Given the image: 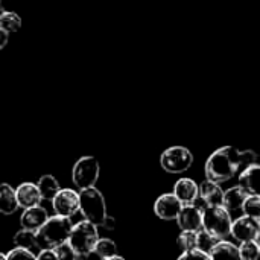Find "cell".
Wrapping results in <instances>:
<instances>
[{
  "label": "cell",
  "mask_w": 260,
  "mask_h": 260,
  "mask_svg": "<svg viewBox=\"0 0 260 260\" xmlns=\"http://www.w3.org/2000/svg\"><path fill=\"white\" fill-rule=\"evenodd\" d=\"M257 155L254 151H239L235 146H222L216 149L206 161V177L210 181L222 184L236 175H239L244 169L254 165Z\"/></svg>",
  "instance_id": "cell-1"
},
{
  "label": "cell",
  "mask_w": 260,
  "mask_h": 260,
  "mask_svg": "<svg viewBox=\"0 0 260 260\" xmlns=\"http://www.w3.org/2000/svg\"><path fill=\"white\" fill-rule=\"evenodd\" d=\"M79 212L82 213L84 219L98 227H104L105 230H114L116 227L114 218L107 215L104 195L94 186L79 190Z\"/></svg>",
  "instance_id": "cell-2"
},
{
  "label": "cell",
  "mask_w": 260,
  "mask_h": 260,
  "mask_svg": "<svg viewBox=\"0 0 260 260\" xmlns=\"http://www.w3.org/2000/svg\"><path fill=\"white\" fill-rule=\"evenodd\" d=\"M73 224L69 216L55 215L47 218V221L37 232L38 244L41 248H56L58 245L69 241Z\"/></svg>",
  "instance_id": "cell-3"
},
{
  "label": "cell",
  "mask_w": 260,
  "mask_h": 260,
  "mask_svg": "<svg viewBox=\"0 0 260 260\" xmlns=\"http://www.w3.org/2000/svg\"><path fill=\"white\" fill-rule=\"evenodd\" d=\"M98 241H99L98 225H94L93 222L87 219L73 225L70 236H69V244L73 248L76 259L88 257L94 251Z\"/></svg>",
  "instance_id": "cell-4"
},
{
  "label": "cell",
  "mask_w": 260,
  "mask_h": 260,
  "mask_svg": "<svg viewBox=\"0 0 260 260\" xmlns=\"http://www.w3.org/2000/svg\"><path fill=\"white\" fill-rule=\"evenodd\" d=\"M232 222L230 212L224 206L204 207L203 210V227L219 241L230 236Z\"/></svg>",
  "instance_id": "cell-5"
},
{
  "label": "cell",
  "mask_w": 260,
  "mask_h": 260,
  "mask_svg": "<svg viewBox=\"0 0 260 260\" xmlns=\"http://www.w3.org/2000/svg\"><path fill=\"white\" fill-rule=\"evenodd\" d=\"M99 161L94 157H81L72 169V181L78 190L93 187L99 180Z\"/></svg>",
  "instance_id": "cell-6"
},
{
  "label": "cell",
  "mask_w": 260,
  "mask_h": 260,
  "mask_svg": "<svg viewBox=\"0 0 260 260\" xmlns=\"http://www.w3.org/2000/svg\"><path fill=\"white\" fill-rule=\"evenodd\" d=\"M192 163L193 155L184 146H171L160 157L161 168L169 174H183L192 166Z\"/></svg>",
  "instance_id": "cell-7"
},
{
  "label": "cell",
  "mask_w": 260,
  "mask_h": 260,
  "mask_svg": "<svg viewBox=\"0 0 260 260\" xmlns=\"http://www.w3.org/2000/svg\"><path fill=\"white\" fill-rule=\"evenodd\" d=\"M52 207L56 215L70 218L79 212V193L73 189H59L52 200Z\"/></svg>",
  "instance_id": "cell-8"
},
{
  "label": "cell",
  "mask_w": 260,
  "mask_h": 260,
  "mask_svg": "<svg viewBox=\"0 0 260 260\" xmlns=\"http://www.w3.org/2000/svg\"><path fill=\"white\" fill-rule=\"evenodd\" d=\"M260 233V227L257 219L251 218V216H241L236 221L232 222V236L235 239H238L239 242H245V241H254Z\"/></svg>",
  "instance_id": "cell-9"
},
{
  "label": "cell",
  "mask_w": 260,
  "mask_h": 260,
  "mask_svg": "<svg viewBox=\"0 0 260 260\" xmlns=\"http://www.w3.org/2000/svg\"><path fill=\"white\" fill-rule=\"evenodd\" d=\"M183 206L184 204L177 198L175 193H165L157 198V201L154 204V212L160 219L172 221V219H177Z\"/></svg>",
  "instance_id": "cell-10"
},
{
  "label": "cell",
  "mask_w": 260,
  "mask_h": 260,
  "mask_svg": "<svg viewBox=\"0 0 260 260\" xmlns=\"http://www.w3.org/2000/svg\"><path fill=\"white\" fill-rule=\"evenodd\" d=\"M203 210L197 204H186L177 216L178 227L187 232H198L203 229Z\"/></svg>",
  "instance_id": "cell-11"
},
{
  "label": "cell",
  "mask_w": 260,
  "mask_h": 260,
  "mask_svg": "<svg viewBox=\"0 0 260 260\" xmlns=\"http://www.w3.org/2000/svg\"><path fill=\"white\" fill-rule=\"evenodd\" d=\"M222 200L224 192L218 183L206 180L201 184H198V201H203L204 207L222 206Z\"/></svg>",
  "instance_id": "cell-12"
},
{
  "label": "cell",
  "mask_w": 260,
  "mask_h": 260,
  "mask_svg": "<svg viewBox=\"0 0 260 260\" xmlns=\"http://www.w3.org/2000/svg\"><path fill=\"white\" fill-rule=\"evenodd\" d=\"M47 218H49L47 210L38 204V206L24 209V212L21 213V218H20V224H21V229L38 232L40 227L47 221Z\"/></svg>",
  "instance_id": "cell-13"
},
{
  "label": "cell",
  "mask_w": 260,
  "mask_h": 260,
  "mask_svg": "<svg viewBox=\"0 0 260 260\" xmlns=\"http://www.w3.org/2000/svg\"><path fill=\"white\" fill-rule=\"evenodd\" d=\"M238 184L248 193V195H259L260 197V165H251L239 174Z\"/></svg>",
  "instance_id": "cell-14"
},
{
  "label": "cell",
  "mask_w": 260,
  "mask_h": 260,
  "mask_svg": "<svg viewBox=\"0 0 260 260\" xmlns=\"http://www.w3.org/2000/svg\"><path fill=\"white\" fill-rule=\"evenodd\" d=\"M15 195H17L18 206L23 207V209L38 206L43 201V198L40 195V190H38L37 184H34V183H21L15 189Z\"/></svg>",
  "instance_id": "cell-15"
},
{
  "label": "cell",
  "mask_w": 260,
  "mask_h": 260,
  "mask_svg": "<svg viewBox=\"0 0 260 260\" xmlns=\"http://www.w3.org/2000/svg\"><path fill=\"white\" fill-rule=\"evenodd\" d=\"M174 193L177 198L186 204H197L198 201V184L190 178H180L174 186Z\"/></svg>",
  "instance_id": "cell-16"
},
{
  "label": "cell",
  "mask_w": 260,
  "mask_h": 260,
  "mask_svg": "<svg viewBox=\"0 0 260 260\" xmlns=\"http://www.w3.org/2000/svg\"><path fill=\"white\" fill-rule=\"evenodd\" d=\"M18 201L15 195V189L8 183H0V213L12 215L18 209Z\"/></svg>",
  "instance_id": "cell-17"
},
{
  "label": "cell",
  "mask_w": 260,
  "mask_h": 260,
  "mask_svg": "<svg viewBox=\"0 0 260 260\" xmlns=\"http://www.w3.org/2000/svg\"><path fill=\"white\" fill-rule=\"evenodd\" d=\"M248 193L238 184L232 189H229L224 193V200H222V206L229 210V212H238L242 210V206L247 200Z\"/></svg>",
  "instance_id": "cell-18"
},
{
  "label": "cell",
  "mask_w": 260,
  "mask_h": 260,
  "mask_svg": "<svg viewBox=\"0 0 260 260\" xmlns=\"http://www.w3.org/2000/svg\"><path fill=\"white\" fill-rule=\"evenodd\" d=\"M14 245L15 247H23L29 251H32L35 256L38 254V251L41 250L40 244H38V238H37V232L32 230H26L21 229L20 232L15 233L14 236Z\"/></svg>",
  "instance_id": "cell-19"
},
{
  "label": "cell",
  "mask_w": 260,
  "mask_h": 260,
  "mask_svg": "<svg viewBox=\"0 0 260 260\" xmlns=\"http://www.w3.org/2000/svg\"><path fill=\"white\" fill-rule=\"evenodd\" d=\"M37 187H38V190H40L41 198H43V200H47V201H52L53 197H55V195L58 193V190L61 189L58 180H56L53 175H50V174L43 175V177L38 180Z\"/></svg>",
  "instance_id": "cell-20"
},
{
  "label": "cell",
  "mask_w": 260,
  "mask_h": 260,
  "mask_svg": "<svg viewBox=\"0 0 260 260\" xmlns=\"http://www.w3.org/2000/svg\"><path fill=\"white\" fill-rule=\"evenodd\" d=\"M98 257L105 260H123V257L117 256V247L111 239H99L94 251H93Z\"/></svg>",
  "instance_id": "cell-21"
},
{
  "label": "cell",
  "mask_w": 260,
  "mask_h": 260,
  "mask_svg": "<svg viewBox=\"0 0 260 260\" xmlns=\"http://www.w3.org/2000/svg\"><path fill=\"white\" fill-rule=\"evenodd\" d=\"M0 27L3 30H6L8 34L11 32H17L21 27V18L18 14L11 12V11H2L0 12Z\"/></svg>",
  "instance_id": "cell-22"
},
{
  "label": "cell",
  "mask_w": 260,
  "mask_h": 260,
  "mask_svg": "<svg viewBox=\"0 0 260 260\" xmlns=\"http://www.w3.org/2000/svg\"><path fill=\"white\" fill-rule=\"evenodd\" d=\"M218 238H215L212 233H209L204 227L203 229H200L198 232H197V248H200V250H203L204 253H207V254H210V251L213 250V247L218 244ZM212 257V256H210Z\"/></svg>",
  "instance_id": "cell-23"
},
{
  "label": "cell",
  "mask_w": 260,
  "mask_h": 260,
  "mask_svg": "<svg viewBox=\"0 0 260 260\" xmlns=\"http://www.w3.org/2000/svg\"><path fill=\"white\" fill-rule=\"evenodd\" d=\"M210 256H212V259L213 257H221V256L239 257V247H236L232 242H227L225 239H221V241H218V244L210 251Z\"/></svg>",
  "instance_id": "cell-24"
},
{
  "label": "cell",
  "mask_w": 260,
  "mask_h": 260,
  "mask_svg": "<svg viewBox=\"0 0 260 260\" xmlns=\"http://www.w3.org/2000/svg\"><path fill=\"white\" fill-rule=\"evenodd\" d=\"M239 257L244 260H257L260 259V250L254 241H245L241 242L239 247Z\"/></svg>",
  "instance_id": "cell-25"
},
{
  "label": "cell",
  "mask_w": 260,
  "mask_h": 260,
  "mask_svg": "<svg viewBox=\"0 0 260 260\" xmlns=\"http://www.w3.org/2000/svg\"><path fill=\"white\" fill-rule=\"evenodd\" d=\"M242 212L247 216H251L254 219L260 218V197L259 195H248L244 206H242Z\"/></svg>",
  "instance_id": "cell-26"
},
{
  "label": "cell",
  "mask_w": 260,
  "mask_h": 260,
  "mask_svg": "<svg viewBox=\"0 0 260 260\" xmlns=\"http://www.w3.org/2000/svg\"><path fill=\"white\" fill-rule=\"evenodd\" d=\"M178 247L183 251H189L197 247V232H187L183 230V233L178 236Z\"/></svg>",
  "instance_id": "cell-27"
},
{
  "label": "cell",
  "mask_w": 260,
  "mask_h": 260,
  "mask_svg": "<svg viewBox=\"0 0 260 260\" xmlns=\"http://www.w3.org/2000/svg\"><path fill=\"white\" fill-rule=\"evenodd\" d=\"M53 250H55L58 259H76V254H75L73 248L70 247L69 241L64 242V244H61V245H58V247L53 248Z\"/></svg>",
  "instance_id": "cell-28"
},
{
  "label": "cell",
  "mask_w": 260,
  "mask_h": 260,
  "mask_svg": "<svg viewBox=\"0 0 260 260\" xmlns=\"http://www.w3.org/2000/svg\"><path fill=\"white\" fill-rule=\"evenodd\" d=\"M14 257H29V259H37V256H35L32 251H29V250H26V248H23V247H15V248H12V250L6 254V259H14Z\"/></svg>",
  "instance_id": "cell-29"
},
{
  "label": "cell",
  "mask_w": 260,
  "mask_h": 260,
  "mask_svg": "<svg viewBox=\"0 0 260 260\" xmlns=\"http://www.w3.org/2000/svg\"><path fill=\"white\" fill-rule=\"evenodd\" d=\"M192 257H195V259H212L210 257V254H207V253H204L203 250H200V248H192V250H189V251H183V254L180 256V260L183 259H192Z\"/></svg>",
  "instance_id": "cell-30"
},
{
  "label": "cell",
  "mask_w": 260,
  "mask_h": 260,
  "mask_svg": "<svg viewBox=\"0 0 260 260\" xmlns=\"http://www.w3.org/2000/svg\"><path fill=\"white\" fill-rule=\"evenodd\" d=\"M37 259L56 260L58 257H56V253H55V250H53V248H41V250L38 251V254H37Z\"/></svg>",
  "instance_id": "cell-31"
},
{
  "label": "cell",
  "mask_w": 260,
  "mask_h": 260,
  "mask_svg": "<svg viewBox=\"0 0 260 260\" xmlns=\"http://www.w3.org/2000/svg\"><path fill=\"white\" fill-rule=\"evenodd\" d=\"M8 37H9V34L0 27V50H2V49H3V47L8 44Z\"/></svg>",
  "instance_id": "cell-32"
},
{
  "label": "cell",
  "mask_w": 260,
  "mask_h": 260,
  "mask_svg": "<svg viewBox=\"0 0 260 260\" xmlns=\"http://www.w3.org/2000/svg\"><path fill=\"white\" fill-rule=\"evenodd\" d=\"M254 242L257 244V247H259V250H260V233H259V235H257V238L254 239Z\"/></svg>",
  "instance_id": "cell-33"
},
{
  "label": "cell",
  "mask_w": 260,
  "mask_h": 260,
  "mask_svg": "<svg viewBox=\"0 0 260 260\" xmlns=\"http://www.w3.org/2000/svg\"><path fill=\"white\" fill-rule=\"evenodd\" d=\"M0 259H6V254H3V253H0Z\"/></svg>",
  "instance_id": "cell-34"
},
{
  "label": "cell",
  "mask_w": 260,
  "mask_h": 260,
  "mask_svg": "<svg viewBox=\"0 0 260 260\" xmlns=\"http://www.w3.org/2000/svg\"><path fill=\"white\" fill-rule=\"evenodd\" d=\"M3 11V6H2V0H0V12Z\"/></svg>",
  "instance_id": "cell-35"
},
{
  "label": "cell",
  "mask_w": 260,
  "mask_h": 260,
  "mask_svg": "<svg viewBox=\"0 0 260 260\" xmlns=\"http://www.w3.org/2000/svg\"><path fill=\"white\" fill-rule=\"evenodd\" d=\"M257 222H259V227H260V218H259V219H257Z\"/></svg>",
  "instance_id": "cell-36"
}]
</instances>
